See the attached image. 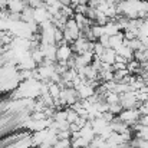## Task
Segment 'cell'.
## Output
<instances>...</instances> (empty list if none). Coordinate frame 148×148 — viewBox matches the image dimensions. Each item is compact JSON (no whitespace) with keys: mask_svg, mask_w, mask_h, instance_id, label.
Listing matches in <instances>:
<instances>
[{"mask_svg":"<svg viewBox=\"0 0 148 148\" xmlns=\"http://www.w3.org/2000/svg\"><path fill=\"white\" fill-rule=\"evenodd\" d=\"M118 118H119L124 124H127L128 127H134L135 124L140 122L141 114H140L138 108H137V109H124V111L118 115Z\"/></svg>","mask_w":148,"mask_h":148,"instance_id":"1","label":"cell"},{"mask_svg":"<svg viewBox=\"0 0 148 148\" xmlns=\"http://www.w3.org/2000/svg\"><path fill=\"white\" fill-rule=\"evenodd\" d=\"M119 103H121V106L124 109H137L141 105L138 102V99H137V94L132 92V91L119 95Z\"/></svg>","mask_w":148,"mask_h":148,"instance_id":"2","label":"cell"},{"mask_svg":"<svg viewBox=\"0 0 148 148\" xmlns=\"http://www.w3.org/2000/svg\"><path fill=\"white\" fill-rule=\"evenodd\" d=\"M73 56V50L72 46L68 43H62L58 46V52H56V62H68L71 58Z\"/></svg>","mask_w":148,"mask_h":148,"instance_id":"3","label":"cell"},{"mask_svg":"<svg viewBox=\"0 0 148 148\" xmlns=\"http://www.w3.org/2000/svg\"><path fill=\"white\" fill-rule=\"evenodd\" d=\"M76 91H78V95H79V99H81V101H84V99H89L91 97H94V95L97 94L95 88H94L92 85H89L88 82L84 84L82 86H79Z\"/></svg>","mask_w":148,"mask_h":148,"instance_id":"4","label":"cell"},{"mask_svg":"<svg viewBox=\"0 0 148 148\" xmlns=\"http://www.w3.org/2000/svg\"><path fill=\"white\" fill-rule=\"evenodd\" d=\"M121 32V26H119V23L116 22V20H111V22H108L105 26H103V33L106 35V36H115V35H118Z\"/></svg>","mask_w":148,"mask_h":148,"instance_id":"5","label":"cell"},{"mask_svg":"<svg viewBox=\"0 0 148 148\" xmlns=\"http://www.w3.org/2000/svg\"><path fill=\"white\" fill-rule=\"evenodd\" d=\"M26 6L27 4L25 1H20V0H9L7 1V10H9V13H22Z\"/></svg>","mask_w":148,"mask_h":148,"instance_id":"6","label":"cell"},{"mask_svg":"<svg viewBox=\"0 0 148 148\" xmlns=\"http://www.w3.org/2000/svg\"><path fill=\"white\" fill-rule=\"evenodd\" d=\"M124 40H125V38H124V32H119L118 35L109 38V48L114 49V50L119 49V48L124 45Z\"/></svg>","mask_w":148,"mask_h":148,"instance_id":"7","label":"cell"},{"mask_svg":"<svg viewBox=\"0 0 148 148\" xmlns=\"http://www.w3.org/2000/svg\"><path fill=\"white\" fill-rule=\"evenodd\" d=\"M115 59H116V52L111 48H106L103 55L101 56V60L102 63H108V65H114L115 63Z\"/></svg>","mask_w":148,"mask_h":148,"instance_id":"8","label":"cell"},{"mask_svg":"<svg viewBox=\"0 0 148 148\" xmlns=\"http://www.w3.org/2000/svg\"><path fill=\"white\" fill-rule=\"evenodd\" d=\"M115 52H116V55L122 56L127 62H130V60L134 59V50L131 49V48H128V46H125V45H122L119 49H116Z\"/></svg>","mask_w":148,"mask_h":148,"instance_id":"9","label":"cell"},{"mask_svg":"<svg viewBox=\"0 0 148 148\" xmlns=\"http://www.w3.org/2000/svg\"><path fill=\"white\" fill-rule=\"evenodd\" d=\"M103 101L108 105H114V103H119V95L115 92H106L103 95Z\"/></svg>","mask_w":148,"mask_h":148,"instance_id":"10","label":"cell"},{"mask_svg":"<svg viewBox=\"0 0 148 148\" xmlns=\"http://www.w3.org/2000/svg\"><path fill=\"white\" fill-rule=\"evenodd\" d=\"M78 118H79V114L75 112L72 108H68V118H66V121H68L69 124H75V122L78 121Z\"/></svg>","mask_w":148,"mask_h":148,"instance_id":"11","label":"cell"},{"mask_svg":"<svg viewBox=\"0 0 148 148\" xmlns=\"http://www.w3.org/2000/svg\"><path fill=\"white\" fill-rule=\"evenodd\" d=\"M91 30H92V35L95 36L97 40H98L102 35H105V33H103V26H99V25H97V23H95L94 26H91Z\"/></svg>","mask_w":148,"mask_h":148,"instance_id":"12","label":"cell"},{"mask_svg":"<svg viewBox=\"0 0 148 148\" xmlns=\"http://www.w3.org/2000/svg\"><path fill=\"white\" fill-rule=\"evenodd\" d=\"M122 111H124V108L121 106V103H114V105H109V112H111V114H114L115 116H118Z\"/></svg>","mask_w":148,"mask_h":148,"instance_id":"13","label":"cell"},{"mask_svg":"<svg viewBox=\"0 0 148 148\" xmlns=\"http://www.w3.org/2000/svg\"><path fill=\"white\" fill-rule=\"evenodd\" d=\"M105 49H106V48H103L99 42H95V46H94V55H95V56H98V58H101V56L103 55Z\"/></svg>","mask_w":148,"mask_h":148,"instance_id":"14","label":"cell"},{"mask_svg":"<svg viewBox=\"0 0 148 148\" xmlns=\"http://www.w3.org/2000/svg\"><path fill=\"white\" fill-rule=\"evenodd\" d=\"M127 65H128V63H125V62H115V63L112 65V69H114V72H116V71H124V69H127Z\"/></svg>","mask_w":148,"mask_h":148,"instance_id":"15","label":"cell"},{"mask_svg":"<svg viewBox=\"0 0 148 148\" xmlns=\"http://www.w3.org/2000/svg\"><path fill=\"white\" fill-rule=\"evenodd\" d=\"M98 42L103 46V48H109V36H106V35H102L101 38L98 39Z\"/></svg>","mask_w":148,"mask_h":148,"instance_id":"16","label":"cell"},{"mask_svg":"<svg viewBox=\"0 0 148 148\" xmlns=\"http://www.w3.org/2000/svg\"><path fill=\"white\" fill-rule=\"evenodd\" d=\"M140 122H141L143 125H145V127H148V114H147V115H143V116H141Z\"/></svg>","mask_w":148,"mask_h":148,"instance_id":"17","label":"cell"},{"mask_svg":"<svg viewBox=\"0 0 148 148\" xmlns=\"http://www.w3.org/2000/svg\"><path fill=\"white\" fill-rule=\"evenodd\" d=\"M89 0H71V3L73 4H88Z\"/></svg>","mask_w":148,"mask_h":148,"instance_id":"18","label":"cell"},{"mask_svg":"<svg viewBox=\"0 0 148 148\" xmlns=\"http://www.w3.org/2000/svg\"><path fill=\"white\" fill-rule=\"evenodd\" d=\"M141 42H143V45L145 46V49H148V38H138Z\"/></svg>","mask_w":148,"mask_h":148,"instance_id":"19","label":"cell"}]
</instances>
